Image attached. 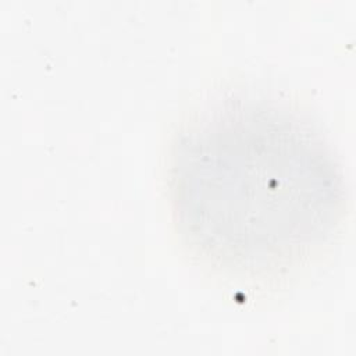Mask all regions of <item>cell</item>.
Masks as SVG:
<instances>
[{
  "instance_id": "cell-1",
  "label": "cell",
  "mask_w": 356,
  "mask_h": 356,
  "mask_svg": "<svg viewBox=\"0 0 356 356\" xmlns=\"http://www.w3.org/2000/svg\"><path fill=\"white\" fill-rule=\"evenodd\" d=\"M275 110L216 115L179 145L181 224L213 256L245 267L293 256L323 234L335 174L323 146Z\"/></svg>"
}]
</instances>
